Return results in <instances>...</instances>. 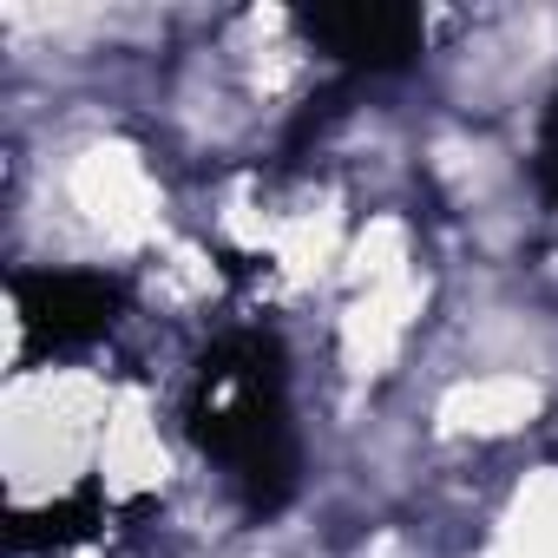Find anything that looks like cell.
I'll use <instances>...</instances> for the list:
<instances>
[{"instance_id":"6da1fadb","label":"cell","mask_w":558,"mask_h":558,"mask_svg":"<svg viewBox=\"0 0 558 558\" xmlns=\"http://www.w3.org/2000/svg\"><path fill=\"white\" fill-rule=\"evenodd\" d=\"M184 434L250 512L283 506L296 493V480H303V440H296V401H290L283 342L263 336V329L217 336L191 368Z\"/></svg>"},{"instance_id":"7a4b0ae2","label":"cell","mask_w":558,"mask_h":558,"mask_svg":"<svg viewBox=\"0 0 558 558\" xmlns=\"http://www.w3.org/2000/svg\"><path fill=\"white\" fill-rule=\"evenodd\" d=\"M125 290L106 269H21L14 276V329L34 355H73L119 329Z\"/></svg>"},{"instance_id":"3957f363","label":"cell","mask_w":558,"mask_h":558,"mask_svg":"<svg viewBox=\"0 0 558 558\" xmlns=\"http://www.w3.org/2000/svg\"><path fill=\"white\" fill-rule=\"evenodd\" d=\"M296 27L323 47V60H336L349 73H401L427 47V21L414 8H381V0H368V8L362 0L355 8H316Z\"/></svg>"}]
</instances>
